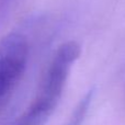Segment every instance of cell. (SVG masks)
Masks as SVG:
<instances>
[{
	"label": "cell",
	"mask_w": 125,
	"mask_h": 125,
	"mask_svg": "<svg viewBox=\"0 0 125 125\" xmlns=\"http://www.w3.org/2000/svg\"><path fill=\"white\" fill-rule=\"evenodd\" d=\"M81 48L75 41L65 42L53 55L34 98L10 125H45L64 93L67 80Z\"/></svg>",
	"instance_id": "1"
},
{
	"label": "cell",
	"mask_w": 125,
	"mask_h": 125,
	"mask_svg": "<svg viewBox=\"0 0 125 125\" xmlns=\"http://www.w3.org/2000/svg\"><path fill=\"white\" fill-rule=\"evenodd\" d=\"M30 53V42L22 33H9L0 40V108L25 73Z\"/></svg>",
	"instance_id": "2"
},
{
	"label": "cell",
	"mask_w": 125,
	"mask_h": 125,
	"mask_svg": "<svg viewBox=\"0 0 125 125\" xmlns=\"http://www.w3.org/2000/svg\"><path fill=\"white\" fill-rule=\"evenodd\" d=\"M91 101H92V92L90 91L87 94H84V97L76 105L65 125H82L84 117L87 116L88 111L90 109Z\"/></svg>",
	"instance_id": "3"
}]
</instances>
